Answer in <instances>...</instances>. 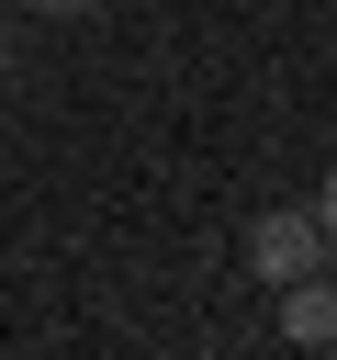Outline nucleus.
Here are the masks:
<instances>
[{
    "label": "nucleus",
    "mask_w": 337,
    "mask_h": 360,
    "mask_svg": "<svg viewBox=\"0 0 337 360\" xmlns=\"http://www.w3.org/2000/svg\"><path fill=\"white\" fill-rule=\"evenodd\" d=\"M247 259L270 270V281H315L337 248H326V225L315 214H258V236H247Z\"/></svg>",
    "instance_id": "nucleus-1"
},
{
    "label": "nucleus",
    "mask_w": 337,
    "mask_h": 360,
    "mask_svg": "<svg viewBox=\"0 0 337 360\" xmlns=\"http://www.w3.org/2000/svg\"><path fill=\"white\" fill-rule=\"evenodd\" d=\"M281 326H292L303 349H326V338H337V281H281Z\"/></svg>",
    "instance_id": "nucleus-2"
},
{
    "label": "nucleus",
    "mask_w": 337,
    "mask_h": 360,
    "mask_svg": "<svg viewBox=\"0 0 337 360\" xmlns=\"http://www.w3.org/2000/svg\"><path fill=\"white\" fill-rule=\"evenodd\" d=\"M315 225H326V248H337V180H326V202H315Z\"/></svg>",
    "instance_id": "nucleus-3"
},
{
    "label": "nucleus",
    "mask_w": 337,
    "mask_h": 360,
    "mask_svg": "<svg viewBox=\"0 0 337 360\" xmlns=\"http://www.w3.org/2000/svg\"><path fill=\"white\" fill-rule=\"evenodd\" d=\"M34 11H101V0H34Z\"/></svg>",
    "instance_id": "nucleus-4"
},
{
    "label": "nucleus",
    "mask_w": 337,
    "mask_h": 360,
    "mask_svg": "<svg viewBox=\"0 0 337 360\" xmlns=\"http://www.w3.org/2000/svg\"><path fill=\"white\" fill-rule=\"evenodd\" d=\"M0 79H11V34H0Z\"/></svg>",
    "instance_id": "nucleus-5"
}]
</instances>
